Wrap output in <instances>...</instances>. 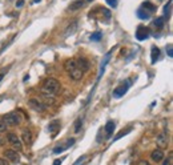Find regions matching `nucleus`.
<instances>
[{
  "label": "nucleus",
  "instance_id": "17",
  "mask_svg": "<svg viewBox=\"0 0 173 165\" xmlns=\"http://www.w3.org/2000/svg\"><path fill=\"white\" fill-rule=\"evenodd\" d=\"M159 56H160V49L157 48V47H152V51H150V63L154 64L157 61V59H159Z\"/></svg>",
  "mask_w": 173,
  "mask_h": 165
},
{
  "label": "nucleus",
  "instance_id": "36",
  "mask_svg": "<svg viewBox=\"0 0 173 165\" xmlns=\"http://www.w3.org/2000/svg\"><path fill=\"white\" fill-rule=\"evenodd\" d=\"M83 160H85V156H81V157H79V158H77V160L75 161V164H73V165H79V164L81 163Z\"/></svg>",
  "mask_w": 173,
  "mask_h": 165
},
{
  "label": "nucleus",
  "instance_id": "10",
  "mask_svg": "<svg viewBox=\"0 0 173 165\" xmlns=\"http://www.w3.org/2000/svg\"><path fill=\"white\" fill-rule=\"evenodd\" d=\"M164 152H162V149H154V151L150 153V157H152V160L154 161V163H160V161H162L164 160Z\"/></svg>",
  "mask_w": 173,
  "mask_h": 165
},
{
  "label": "nucleus",
  "instance_id": "15",
  "mask_svg": "<svg viewBox=\"0 0 173 165\" xmlns=\"http://www.w3.org/2000/svg\"><path fill=\"white\" fill-rule=\"evenodd\" d=\"M21 137H23V141L26 144H31L32 142V132L29 129H24L23 133H21Z\"/></svg>",
  "mask_w": 173,
  "mask_h": 165
},
{
  "label": "nucleus",
  "instance_id": "43",
  "mask_svg": "<svg viewBox=\"0 0 173 165\" xmlns=\"http://www.w3.org/2000/svg\"><path fill=\"white\" fill-rule=\"evenodd\" d=\"M86 2H93V0H86Z\"/></svg>",
  "mask_w": 173,
  "mask_h": 165
},
{
  "label": "nucleus",
  "instance_id": "7",
  "mask_svg": "<svg viewBox=\"0 0 173 165\" xmlns=\"http://www.w3.org/2000/svg\"><path fill=\"white\" fill-rule=\"evenodd\" d=\"M128 88H129V83H125V84L119 85L117 88L113 89V97H116V99L123 97V96L126 93V91H128Z\"/></svg>",
  "mask_w": 173,
  "mask_h": 165
},
{
  "label": "nucleus",
  "instance_id": "24",
  "mask_svg": "<svg viewBox=\"0 0 173 165\" xmlns=\"http://www.w3.org/2000/svg\"><path fill=\"white\" fill-rule=\"evenodd\" d=\"M141 8H143V9L147 8V9H149L150 12L156 11V5H153L150 2H144V3H143V7H141Z\"/></svg>",
  "mask_w": 173,
  "mask_h": 165
},
{
  "label": "nucleus",
  "instance_id": "23",
  "mask_svg": "<svg viewBox=\"0 0 173 165\" xmlns=\"http://www.w3.org/2000/svg\"><path fill=\"white\" fill-rule=\"evenodd\" d=\"M137 16L141 19V20H147V19H149V14L148 12H145L143 8L137 9Z\"/></svg>",
  "mask_w": 173,
  "mask_h": 165
},
{
  "label": "nucleus",
  "instance_id": "5",
  "mask_svg": "<svg viewBox=\"0 0 173 165\" xmlns=\"http://www.w3.org/2000/svg\"><path fill=\"white\" fill-rule=\"evenodd\" d=\"M4 158L7 161H11V163H19L20 156L14 149H7V151H4Z\"/></svg>",
  "mask_w": 173,
  "mask_h": 165
},
{
  "label": "nucleus",
  "instance_id": "3",
  "mask_svg": "<svg viewBox=\"0 0 173 165\" xmlns=\"http://www.w3.org/2000/svg\"><path fill=\"white\" fill-rule=\"evenodd\" d=\"M7 140H8V142H10V144L12 145V147H14V151H21V149H23V144H21V141H20V139L17 137L16 135H15V133H10V135H8V137H7Z\"/></svg>",
  "mask_w": 173,
  "mask_h": 165
},
{
  "label": "nucleus",
  "instance_id": "8",
  "mask_svg": "<svg viewBox=\"0 0 173 165\" xmlns=\"http://www.w3.org/2000/svg\"><path fill=\"white\" fill-rule=\"evenodd\" d=\"M112 52L113 51H109L108 53L104 56V60H103V63H101L100 65V71H99V76H97V80H96V83L100 81V79H101V76H103V73H104V71H105V67H107V64L109 63V60H111V56H112Z\"/></svg>",
  "mask_w": 173,
  "mask_h": 165
},
{
  "label": "nucleus",
  "instance_id": "40",
  "mask_svg": "<svg viewBox=\"0 0 173 165\" xmlns=\"http://www.w3.org/2000/svg\"><path fill=\"white\" fill-rule=\"evenodd\" d=\"M3 77H4V73H2V75H0V83H2V80H3Z\"/></svg>",
  "mask_w": 173,
  "mask_h": 165
},
{
  "label": "nucleus",
  "instance_id": "31",
  "mask_svg": "<svg viewBox=\"0 0 173 165\" xmlns=\"http://www.w3.org/2000/svg\"><path fill=\"white\" fill-rule=\"evenodd\" d=\"M162 165H172V153L169 154V157L166 158L165 161H164V164H162Z\"/></svg>",
  "mask_w": 173,
  "mask_h": 165
},
{
  "label": "nucleus",
  "instance_id": "35",
  "mask_svg": "<svg viewBox=\"0 0 173 165\" xmlns=\"http://www.w3.org/2000/svg\"><path fill=\"white\" fill-rule=\"evenodd\" d=\"M103 12L105 14V17H107V19H111V12H109V9L104 8V9H103Z\"/></svg>",
  "mask_w": 173,
  "mask_h": 165
},
{
  "label": "nucleus",
  "instance_id": "13",
  "mask_svg": "<svg viewBox=\"0 0 173 165\" xmlns=\"http://www.w3.org/2000/svg\"><path fill=\"white\" fill-rule=\"evenodd\" d=\"M75 68H77V65H76V60H73V59H68L65 63H64V69L68 71V72L73 71Z\"/></svg>",
  "mask_w": 173,
  "mask_h": 165
},
{
  "label": "nucleus",
  "instance_id": "12",
  "mask_svg": "<svg viewBox=\"0 0 173 165\" xmlns=\"http://www.w3.org/2000/svg\"><path fill=\"white\" fill-rule=\"evenodd\" d=\"M77 20H73L72 23L69 24V26L67 27V29H65V32H64V37H68L69 35H72V33H75V31H76V28H77Z\"/></svg>",
  "mask_w": 173,
  "mask_h": 165
},
{
  "label": "nucleus",
  "instance_id": "18",
  "mask_svg": "<svg viewBox=\"0 0 173 165\" xmlns=\"http://www.w3.org/2000/svg\"><path fill=\"white\" fill-rule=\"evenodd\" d=\"M83 7H84V2L83 0H76L69 5V11H77V9H81Z\"/></svg>",
  "mask_w": 173,
  "mask_h": 165
},
{
  "label": "nucleus",
  "instance_id": "14",
  "mask_svg": "<svg viewBox=\"0 0 173 165\" xmlns=\"http://www.w3.org/2000/svg\"><path fill=\"white\" fill-rule=\"evenodd\" d=\"M69 75H71V79H72V80H76V81H77V80H81V77H83V75H84V73H83L81 69H79V68H75L73 71H71Z\"/></svg>",
  "mask_w": 173,
  "mask_h": 165
},
{
  "label": "nucleus",
  "instance_id": "41",
  "mask_svg": "<svg viewBox=\"0 0 173 165\" xmlns=\"http://www.w3.org/2000/svg\"><path fill=\"white\" fill-rule=\"evenodd\" d=\"M41 0H33V3H40Z\"/></svg>",
  "mask_w": 173,
  "mask_h": 165
},
{
  "label": "nucleus",
  "instance_id": "29",
  "mask_svg": "<svg viewBox=\"0 0 173 165\" xmlns=\"http://www.w3.org/2000/svg\"><path fill=\"white\" fill-rule=\"evenodd\" d=\"M105 2L111 5V7H113V8L117 7V0H105Z\"/></svg>",
  "mask_w": 173,
  "mask_h": 165
},
{
  "label": "nucleus",
  "instance_id": "38",
  "mask_svg": "<svg viewBox=\"0 0 173 165\" xmlns=\"http://www.w3.org/2000/svg\"><path fill=\"white\" fill-rule=\"evenodd\" d=\"M23 5H24V2H23V0H17V2H16V7H17V8L23 7Z\"/></svg>",
  "mask_w": 173,
  "mask_h": 165
},
{
  "label": "nucleus",
  "instance_id": "34",
  "mask_svg": "<svg viewBox=\"0 0 173 165\" xmlns=\"http://www.w3.org/2000/svg\"><path fill=\"white\" fill-rule=\"evenodd\" d=\"M136 165H150L149 163H148L147 160H140V161H137V164Z\"/></svg>",
  "mask_w": 173,
  "mask_h": 165
},
{
  "label": "nucleus",
  "instance_id": "19",
  "mask_svg": "<svg viewBox=\"0 0 173 165\" xmlns=\"http://www.w3.org/2000/svg\"><path fill=\"white\" fill-rule=\"evenodd\" d=\"M59 129H60V123H59V121H53V123H51L48 127V130L51 133H53V135H56Z\"/></svg>",
  "mask_w": 173,
  "mask_h": 165
},
{
  "label": "nucleus",
  "instance_id": "39",
  "mask_svg": "<svg viewBox=\"0 0 173 165\" xmlns=\"http://www.w3.org/2000/svg\"><path fill=\"white\" fill-rule=\"evenodd\" d=\"M0 165H10L5 158H0Z\"/></svg>",
  "mask_w": 173,
  "mask_h": 165
},
{
  "label": "nucleus",
  "instance_id": "21",
  "mask_svg": "<svg viewBox=\"0 0 173 165\" xmlns=\"http://www.w3.org/2000/svg\"><path fill=\"white\" fill-rule=\"evenodd\" d=\"M41 99H44L45 102L49 105H52V104H55V97L52 95H47V93H41Z\"/></svg>",
  "mask_w": 173,
  "mask_h": 165
},
{
  "label": "nucleus",
  "instance_id": "9",
  "mask_svg": "<svg viewBox=\"0 0 173 165\" xmlns=\"http://www.w3.org/2000/svg\"><path fill=\"white\" fill-rule=\"evenodd\" d=\"M156 144L159 149H164L168 147V136L165 135V133H159L156 137Z\"/></svg>",
  "mask_w": 173,
  "mask_h": 165
},
{
  "label": "nucleus",
  "instance_id": "30",
  "mask_svg": "<svg viewBox=\"0 0 173 165\" xmlns=\"http://www.w3.org/2000/svg\"><path fill=\"white\" fill-rule=\"evenodd\" d=\"M166 53H168L169 57H172V56H173V51H172V45L171 44L166 47Z\"/></svg>",
  "mask_w": 173,
  "mask_h": 165
},
{
  "label": "nucleus",
  "instance_id": "4",
  "mask_svg": "<svg viewBox=\"0 0 173 165\" xmlns=\"http://www.w3.org/2000/svg\"><path fill=\"white\" fill-rule=\"evenodd\" d=\"M28 105L31 109L36 111V112H44L45 111V104H43V101L38 100V99H29L28 100Z\"/></svg>",
  "mask_w": 173,
  "mask_h": 165
},
{
  "label": "nucleus",
  "instance_id": "26",
  "mask_svg": "<svg viewBox=\"0 0 173 165\" xmlns=\"http://www.w3.org/2000/svg\"><path fill=\"white\" fill-rule=\"evenodd\" d=\"M131 130H132V127H128V128H126V129H123V130H121V132H120V133H119V135H117V136H116V137H115V141H116V140H119V139H121V137H123V136L128 135V133H129V132H131Z\"/></svg>",
  "mask_w": 173,
  "mask_h": 165
},
{
  "label": "nucleus",
  "instance_id": "6",
  "mask_svg": "<svg viewBox=\"0 0 173 165\" xmlns=\"http://www.w3.org/2000/svg\"><path fill=\"white\" fill-rule=\"evenodd\" d=\"M148 36H149V29L144 26H138L137 29H136V39H137L138 41H143Z\"/></svg>",
  "mask_w": 173,
  "mask_h": 165
},
{
  "label": "nucleus",
  "instance_id": "28",
  "mask_svg": "<svg viewBox=\"0 0 173 165\" xmlns=\"http://www.w3.org/2000/svg\"><path fill=\"white\" fill-rule=\"evenodd\" d=\"M65 149H67L65 145H64V147H56V148L53 149V153H55V154H59V153H61V152H64Z\"/></svg>",
  "mask_w": 173,
  "mask_h": 165
},
{
  "label": "nucleus",
  "instance_id": "42",
  "mask_svg": "<svg viewBox=\"0 0 173 165\" xmlns=\"http://www.w3.org/2000/svg\"><path fill=\"white\" fill-rule=\"evenodd\" d=\"M2 142H3V140H2V139H0V144H2Z\"/></svg>",
  "mask_w": 173,
  "mask_h": 165
},
{
  "label": "nucleus",
  "instance_id": "32",
  "mask_svg": "<svg viewBox=\"0 0 173 165\" xmlns=\"http://www.w3.org/2000/svg\"><path fill=\"white\" fill-rule=\"evenodd\" d=\"M5 130H7V125H5L3 121H0V133H2V132H5Z\"/></svg>",
  "mask_w": 173,
  "mask_h": 165
},
{
  "label": "nucleus",
  "instance_id": "25",
  "mask_svg": "<svg viewBox=\"0 0 173 165\" xmlns=\"http://www.w3.org/2000/svg\"><path fill=\"white\" fill-rule=\"evenodd\" d=\"M101 37H103V33H101L100 31H97V32H95L91 35V40L92 41H100Z\"/></svg>",
  "mask_w": 173,
  "mask_h": 165
},
{
  "label": "nucleus",
  "instance_id": "1",
  "mask_svg": "<svg viewBox=\"0 0 173 165\" xmlns=\"http://www.w3.org/2000/svg\"><path fill=\"white\" fill-rule=\"evenodd\" d=\"M59 89H60V83H59L56 79H53V77H49V79H47L44 81V84H43L41 93H47V95L53 96L55 93L59 92Z\"/></svg>",
  "mask_w": 173,
  "mask_h": 165
},
{
  "label": "nucleus",
  "instance_id": "11",
  "mask_svg": "<svg viewBox=\"0 0 173 165\" xmlns=\"http://www.w3.org/2000/svg\"><path fill=\"white\" fill-rule=\"evenodd\" d=\"M76 65H77V68H79V69H81V71H83V73L86 72V71L89 69V63L85 60L84 57H80L79 60L76 61Z\"/></svg>",
  "mask_w": 173,
  "mask_h": 165
},
{
  "label": "nucleus",
  "instance_id": "27",
  "mask_svg": "<svg viewBox=\"0 0 173 165\" xmlns=\"http://www.w3.org/2000/svg\"><path fill=\"white\" fill-rule=\"evenodd\" d=\"M80 128H81V120L77 119L76 123H75V132L79 133V132H80Z\"/></svg>",
  "mask_w": 173,
  "mask_h": 165
},
{
  "label": "nucleus",
  "instance_id": "16",
  "mask_svg": "<svg viewBox=\"0 0 173 165\" xmlns=\"http://www.w3.org/2000/svg\"><path fill=\"white\" fill-rule=\"evenodd\" d=\"M115 128H116V124L113 123V121H108L105 128H104L107 132V137H111V136H112V133L115 132Z\"/></svg>",
  "mask_w": 173,
  "mask_h": 165
},
{
  "label": "nucleus",
  "instance_id": "20",
  "mask_svg": "<svg viewBox=\"0 0 173 165\" xmlns=\"http://www.w3.org/2000/svg\"><path fill=\"white\" fill-rule=\"evenodd\" d=\"M171 9H172V0H168V4L164 7V19H166V20L171 17Z\"/></svg>",
  "mask_w": 173,
  "mask_h": 165
},
{
  "label": "nucleus",
  "instance_id": "37",
  "mask_svg": "<svg viewBox=\"0 0 173 165\" xmlns=\"http://www.w3.org/2000/svg\"><path fill=\"white\" fill-rule=\"evenodd\" d=\"M61 163H63V158H56L53 161V165H61Z\"/></svg>",
  "mask_w": 173,
  "mask_h": 165
},
{
  "label": "nucleus",
  "instance_id": "33",
  "mask_svg": "<svg viewBox=\"0 0 173 165\" xmlns=\"http://www.w3.org/2000/svg\"><path fill=\"white\" fill-rule=\"evenodd\" d=\"M75 144V139H69L67 141V145H65V148H69V147H72V145Z\"/></svg>",
  "mask_w": 173,
  "mask_h": 165
},
{
  "label": "nucleus",
  "instance_id": "2",
  "mask_svg": "<svg viewBox=\"0 0 173 165\" xmlns=\"http://www.w3.org/2000/svg\"><path fill=\"white\" fill-rule=\"evenodd\" d=\"M20 121H21L20 117L17 116V113H15V112H10V113L3 116V123L7 127H17L20 124Z\"/></svg>",
  "mask_w": 173,
  "mask_h": 165
},
{
  "label": "nucleus",
  "instance_id": "22",
  "mask_svg": "<svg viewBox=\"0 0 173 165\" xmlns=\"http://www.w3.org/2000/svg\"><path fill=\"white\" fill-rule=\"evenodd\" d=\"M165 26V19L164 17H157L156 20H154V27H157L159 29H161Z\"/></svg>",
  "mask_w": 173,
  "mask_h": 165
}]
</instances>
